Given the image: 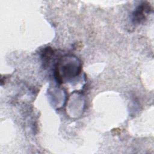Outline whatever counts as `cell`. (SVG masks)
Returning <instances> with one entry per match:
<instances>
[{
    "label": "cell",
    "mask_w": 154,
    "mask_h": 154,
    "mask_svg": "<svg viewBox=\"0 0 154 154\" xmlns=\"http://www.w3.org/2000/svg\"><path fill=\"white\" fill-rule=\"evenodd\" d=\"M152 10V8L150 4L144 2L140 4L132 14V20L134 23L139 24L143 22Z\"/></svg>",
    "instance_id": "obj_1"
}]
</instances>
